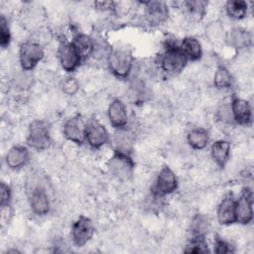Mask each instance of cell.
<instances>
[{"label": "cell", "mask_w": 254, "mask_h": 254, "mask_svg": "<svg viewBox=\"0 0 254 254\" xmlns=\"http://www.w3.org/2000/svg\"><path fill=\"white\" fill-rule=\"evenodd\" d=\"M29 197V203L32 211L39 215L44 216L51 210V199L47 192V189L35 190L27 193Z\"/></svg>", "instance_id": "cell-17"}, {"label": "cell", "mask_w": 254, "mask_h": 254, "mask_svg": "<svg viewBox=\"0 0 254 254\" xmlns=\"http://www.w3.org/2000/svg\"><path fill=\"white\" fill-rule=\"evenodd\" d=\"M188 62V59L180 49V44L175 39L165 41L164 51L157 63L161 71L169 75H177L185 69Z\"/></svg>", "instance_id": "cell-1"}, {"label": "cell", "mask_w": 254, "mask_h": 254, "mask_svg": "<svg viewBox=\"0 0 254 254\" xmlns=\"http://www.w3.org/2000/svg\"><path fill=\"white\" fill-rule=\"evenodd\" d=\"M85 141L92 149H100L110 141L106 127L96 119H89L85 127Z\"/></svg>", "instance_id": "cell-10"}, {"label": "cell", "mask_w": 254, "mask_h": 254, "mask_svg": "<svg viewBox=\"0 0 254 254\" xmlns=\"http://www.w3.org/2000/svg\"><path fill=\"white\" fill-rule=\"evenodd\" d=\"M230 143L224 139L215 140L211 146L209 151V156L212 162L219 168L225 167L230 159Z\"/></svg>", "instance_id": "cell-19"}, {"label": "cell", "mask_w": 254, "mask_h": 254, "mask_svg": "<svg viewBox=\"0 0 254 254\" xmlns=\"http://www.w3.org/2000/svg\"><path fill=\"white\" fill-rule=\"evenodd\" d=\"M226 15L235 21L242 20L248 13V3L243 0H231L227 1L224 5Z\"/></svg>", "instance_id": "cell-26"}, {"label": "cell", "mask_w": 254, "mask_h": 254, "mask_svg": "<svg viewBox=\"0 0 254 254\" xmlns=\"http://www.w3.org/2000/svg\"><path fill=\"white\" fill-rule=\"evenodd\" d=\"M236 222L246 225L253 219V191L249 188H244L239 197L235 200Z\"/></svg>", "instance_id": "cell-11"}, {"label": "cell", "mask_w": 254, "mask_h": 254, "mask_svg": "<svg viewBox=\"0 0 254 254\" xmlns=\"http://www.w3.org/2000/svg\"><path fill=\"white\" fill-rule=\"evenodd\" d=\"M70 42L78 52L82 61H85L86 59L91 57L93 49V41L91 36L77 32L73 35Z\"/></svg>", "instance_id": "cell-24"}, {"label": "cell", "mask_w": 254, "mask_h": 254, "mask_svg": "<svg viewBox=\"0 0 254 254\" xmlns=\"http://www.w3.org/2000/svg\"><path fill=\"white\" fill-rule=\"evenodd\" d=\"M62 91L67 96L75 95L79 90V82L74 77H66L62 82Z\"/></svg>", "instance_id": "cell-34"}, {"label": "cell", "mask_w": 254, "mask_h": 254, "mask_svg": "<svg viewBox=\"0 0 254 254\" xmlns=\"http://www.w3.org/2000/svg\"><path fill=\"white\" fill-rule=\"evenodd\" d=\"M209 220L204 214H195L190 221V232L192 236H203L209 229Z\"/></svg>", "instance_id": "cell-29"}, {"label": "cell", "mask_w": 254, "mask_h": 254, "mask_svg": "<svg viewBox=\"0 0 254 254\" xmlns=\"http://www.w3.org/2000/svg\"><path fill=\"white\" fill-rule=\"evenodd\" d=\"M95 228L92 220L85 216L79 215L71 225V239L75 246L82 247L91 240Z\"/></svg>", "instance_id": "cell-9"}, {"label": "cell", "mask_w": 254, "mask_h": 254, "mask_svg": "<svg viewBox=\"0 0 254 254\" xmlns=\"http://www.w3.org/2000/svg\"><path fill=\"white\" fill-rule=\"evenodd\" d=\"M14 83L18 88L22 90H25L31 87V85L33 84V75L31 71L22 69L21 71L16 73L14 78Z\"/></svg>", "instance_id": "cell-33"}, {"label": "cell", "mask_w": 254, "mask_h": 254, "mask_svg": "<svg viewBox=\"0 0 254 254\" xmlns=\"http://www.w3.org/2000/svg\"><path fill=\"white\" fill-rule=\"evenodd\" d=\"M205 36L209 42L213 44H221L225 42L226 31L219 21H212L205 27Z\"/></svg>", "instance_id": "cell-28"}, {"label": "cell", "mask_w": 254, "mask_h": 254, "mask_svg": "<svg viewBox=\"0 0 254 254\" xmlns=\"http://www.w3.org/2000/svg\"><path fill=\"white\" fill-rule=\"evenodd\" d=\"M186 253H209L208 244L203 236H191L184 250Z\"/></svg>", "instance_id": "cell-30"}, {"label": "cell", "mask_w": 254, "mask_h": 254, "mask_svg": "<svg viewBox=\"0 0 254 254\" xmlns=\"http://www.w3.org/2000/svg\"><path fill=\"white\" fill-rule=\"evenodd\" d=\"M215 118L221 125L232 126L233 124H235L231 111L230 102H223L218 106V108L216 109Z\"/></svg>", "instance_id": "cell-31"}, {"label": "cell", "mask_w": 254, "mask_h": 254, "mask_svg": "<svg viewBox=\"0 0 254 254\" xmlns=\"http://www.w3.org/2000/svg\"><path fill=\"white\" fill-rule=\"evenodd\" d=\"M30 160V152L27 147L16 145L8 150L5 155L6 166L10 170H19L27 165Z\"/></svg>", "instance_id": "cell-18"}, {"label": "cell", "mask_w": 254, "mask_h": 254, "mask_svg": "<svg viewBox=\"0 0 254 254\" xmlns=\"http://www.w3.org/2000/svg\"><path fill=\"white\" fill-rule=\"evenodd\" d=\"M107 169L110 175L118 181H128L134 172L135 164L130 154L113 151L112 156L108 159Z\"/></svg>", "instance_id": "cell-4"}, {"label": "cell", "mask_w": 254, "mask_h": 254, "mask_svg": "<svg viewBox=\"0 0 254 254\" xmlns=\"http://www.w3.org/2000/svg\"><path fill=\"white\" fill-rule=\"evenodd\" d=\"M93 49L91 57L97 62H105L107 64V59L112 51V47L102 37H92Z\"/></svg>", "instance_id": "cell-27"}, {"label": "cell", "mask_w": 254, "mask_h": 254, "mask_svg": "<svg viewBox=\"0 0 254 254\" xmlns=\"http://www.w3.org/2000/svg\"><path fill=\"white\" fill-rule=\"evenodd\" d=\"M180 49L188 61L196 62L202 57V47L200 42L191 36L185 37L180 43Z\"/></svg>", "instance_id": "cell-22"}, {"label": "cell", "mask_w": 254, "mask_h": 254, "mask_svg": "<svg viewBox=\"0 0 254 254\" xmlns=\"http://www.w3.org/2000/svg\"><path fill=\"white\" fill-rule=\"evenodd\" d=\"M57 57L62 68L66 72L74 71L81 64L82 59L71 42L61 41L57 50Z\"/></svg>", "instance_id": "cell-8"}, {"label": "cell", "mask_w": 254, "mask_h": 254, "mask_svg": "<svg viewBox=\"0 0 254 254\" xmlns=\"http://www.w3.org/2000/svg\"><path fill=\"white\" fill-rule=\"evenodd\" d=\"M12 201V189L5 182L0 185V206L11 205Z\"/></svg>", "instance_id": "cell-36"}, {"label": "cell", "mask_w": 254, "mask_h": 254, "mask_svg": "<svg viewBox=\"0 0 254 254\" xmlns=\"http://www.w3.org/2000/svg\"><path fill=\"white\" fill-rule=\"evenodd\" d=\"M12 39V32L9 26L8 19L2 15L0 20V45L1 48L4 50L9 47Z\"/></svg>", "instance_id": "cell-32"}, {"label": "cell", "mask_w": 254, "mask_h": 254, "mask_svg": "<svg viewBox=\"0 0 254 254\" xmlns=\"http://www.w3.org/2000/svg\"><path fill=\"white\" fill-rule=\"evenodd\" d=\"M86 123L80 115H73L66 119L63 125V135L70 143L81 145L85 142Z\"/></svg>", "instance_id": "cell-12"}, {"label": "cell", "mask_w": 254, "mask_h": 254, "mask_svg": "<svg viewBox=\"0 0 254 254\" xmlns=\"http://www.w3.org/2000/svg\"><path fill=\"white\" fill-rule=\"evenodd\" d=\"M45 51L39 43L28 40L20 45L18 52V60L21 68L31 71L44 59Z\"/></svg>", "instance_id": "cell-5"}, {"label": "cell", "mask_w": 254, "mask_h": 254, "mask_svg": "<svg viewBox=\"0 0 254 254\" xmlns=\"http://www.w3.org/2000/svg\"><path fill=\"white\" fill-rule=\"evenodd\" d=\"M135 59L127 48H112L107 59V66L113 75L118 78H126L131 74Z\"/></svg>", "instance_id": "cell-2"}, {"label": "cell", "mask_w": 254, "mask_h": 254, "mask_svg": "<svg viewBox=\"0 0 254 254\" xmlns=\"http://www.w3.org/2000/svg\"><path fill=\"white\" fill-rule=\"evenodd\" d=\"M94 7L101 12L115 13V2L113 1H97L94 2Z\"/></svg>", "instance_id": "cell-37"}, {"label": "cell", "mask_w": 254, "mask_h": 254, "mask_svg": "<svg viewBox=\"0 0 254 254\" xmlns=\"http://www.w3.org/2000/svg\"><path fill=\"white\" fill-rule=\"evenodd\" d=\"M252 34L240 27H234L226 32L225 43L232 49L243 51L252 45Z\"/></svg>", "instance_id": "cell-16"}, {"label": "cell", "mask_w": 254, "mask_h": 254, "mask_svg": "<svg viewBox=\"0 0 254 254\" xmlns=\"http://www.w3.org/2000/svg\"><path fill=\"white\" fill-rule=\"evenodd\" d=\"M213 251L217 254H227V253H232L234 252L233 246L226 240L222 239L221 237L217 236L214 239V244H213Z\"/></svg>", "instance_id": "cell-35"}, {"label": "cell", "mask_w": 254, "mask_h": 254, "mask_svg": "<svg viewBox=\"0 0 254 254\" xmlns=\"http://www.w3.org/2000/svg\"><path fill=\"white\" fill-rule=\"evenodd\" d=\"M235 200L236 198L231 192L226 193L221 198L216 207V219L219 224L228 226L236 222Z\"/></svg>", "instance_id": "cell-13"}, {"label": "cell", "mask_w": 254, "mask_h": 254, "mask_svg": "<svg viewBox=\"0 0 254 254\" xmlns=\"http://www.w3.org/2000/svg\"><path fill=\"white\" fill-rule=\"evenodd\" d=\"M107 117L113 128L121 129L126 127L128 124V112L125 103L119 98H114L107 107Z\"/></svg>", "instance_id": "cell-15"}, {"label": "cell", "mask_w": 254, "mask_h": 254, "mask_svg": "<svg viewBox=\"0 0 254 254\" xmlns=\"http://www.w3.org/2000/svg\"><path fill=\"white\" fill-rule=\"evenodd\" d=\"M208 142L209 133L202 127H193L187 134V143L193 150H203L208 145Z\"/></svg>", "instance_id": "cell-23"}, {"label": "cell", "mask_w": 254, "mask_h": 254, "mask_svg": "<svg viewBox=\"0 0 254 254\" xmlns=\"http://www.w3.org/2000/svg\"><path fill=\"white\" fill-rule=\"evenodd\" d=\"M179 8H183V12L189 22L199 23L206 13L207 2L201 0L184 1Z\"/></svg>", "instance_id": "cell-20"}, {"label": "cell", "mask_w": 254, "mask_h": 254, "mask_svg": "<svg viewBox=\"0 0 254 254\" xmlns=\"http://www.w3.org/2000/svg\"><path fill=\"white\" fill-rule=\"evenodd\" d=\"M231 111L235 124L248 126L252 122V106L244 98L233 96L230 100Z\"/></svg>", "instance_id": "cell-14"}, {"label": "cell", "mask_w": 254, "mask_h": 254, "mask_svg": "<svg viewBox=\"0 0 254 254\" xmlns=\"http://www.w3.org/2000/svg\"><path fill=\"white\" fill-rule=\"evenodd\" d=\"M234 83V77L231 71L223 64H219L213 74V85L219 90L231 88Z\"/></svg>", "instance_id": "cell-25"}, {"label": "cell", "mask_w": 254, "mask_h": 254, "mask_svg": "<svg viewBox=\"0 0 254 254\" xmlns=\"http://www.w3.org/2000/svg\"><path fill=\"white\" fill-rule=\"evenodd\" d=\"M144 6V21L149 26L156 28L164 25L170 16L167 3L162 1H146L141 2Z\"/></svg>", "instance_id": "cell-7"}, {"label": "cell", "mask_w": 254, "mask_h": 254, "mask_svg": "<svg viewBox=\"0 0 254 254\" xmlns=\"http://www.w3.org/2000/svg\"><path fill=\"white\" fill-rule=\"evenodd\" d=\"M134 134L135 133L131 129L127 128V126L121 129H116L111 139L113 151H119L130 154L135 139Z\"/></svg>", "instance_id": "cell-21"}, {"label": "cell", "mask_w": 254, "mask_h": 254, "mask_svg": "<svg viewBox=\"0 0 254 254\" xmlns=\"http://www.w3.org/2000/svg\"><path fill=\"white\" fill-rule=\"evenodd\" d=\"M26 142L29 147L37 151L49 149L52 144V137L47 122L40 119L33 120L28 127Z\"/></svg>", "instance_id": "cell-3"}, {"label": "cell", "mask_w": 254, "mask_h": 254, "mask_svg": "<svg viewBox=\"0 0 254 254\" xmlns=\"http://www.w3.org/2000/svg\"><path fill=\"white\" fill-rule=\"evenodd\" d=\"M178 187L179 181L175 172L169 166H163L156 176L151 192L165 197L175 192Z\"/></svg>", "instance_id": "cell-6"}]
</instances>
